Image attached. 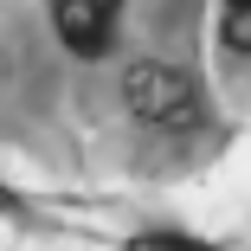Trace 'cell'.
Wrapping results in <instances>:
<instances>
[{
	"instance_id": "obj_1",
	"label": "cell",
	"mask_w": 251,
	"mask_h": 251,
	"mask_svg": "<svg viewBox=\"0 0 251 251\" xmlns=\"http://www.w3.org/2000/svg\"><path fill=\"white\" fill-rule=\"evenodd\" d=\"M123 103H129L148 129H193V123H200V84H193L180 65L142 58V65H129V77H123Z\"/></svg>"
},
{
	"instance_id": "obj_2",
	"label": "cell",
	"mask_w": 251,
	"mask_h": 251,
	"mask_svg": "<svg viewBox=\"0 0 251 251\" xmlns=\"http://www.w3.org/2000/svg\"><path fill=\"white\" fill-rule=\"evenodd\" d=\"M116 13L123 0H52V20H58V39L71 45L77 58H97L116 32Z\"/></svg>"
},
{
	"instance_id": "obj_3",
	"label": "cell",
	"mask_w": 251,
	"mask_h": 251,
	"mask_svg": "<svg viewBox=\"0 0 251 251\" xmlns=\"http://www.w3.org/2000/svg\"><path fill=\"white\" fill-rule=\"evenodd\" d=\"M219 39L232 52H251V0H219Z\"/></svg>"
}]
</instances>
